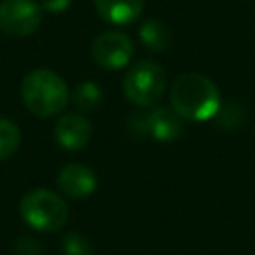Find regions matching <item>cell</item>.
Wrapping results in <instances>:
<instances>
[{"label": "cell", "instance_id": "1", "mask_svg": "<svg viewBox=\"0 0 255 255\" xmlns=\"http://www.w3.org/2000/svg\"><path fill=\"white\" fill-rule=\"evenodd\" d=\"M169 106L191 122H205L219 114V88L203 74H181L169 90Z\"/></svg>", "mask_w": 255, "mask_h": 255}, {"label": "cell", "instance_id": "2", "mask_svg": "<svg viewBox=\"0 0 255 255\" xmlns=\"http://www.w3.org/2000/svg\"><path fill=\"white\" fill-rule=\"evenodd\" d=\"M24 106L40 118H52L60 114L70 102V90L62 76L52 70H34L30 72L20 88Z\"/></svg>", "mask_w": 255, "mask_h": 255}, {"label": "cell", "instance_id": "3", "mask_svg": "<svg viewBox=\"0 0 255 255\" xmlns=\"http://www.w3.org/2000/svg\"><path fill=\"white\" fill-rule=\"evenodd\" d=\"M68 203L50 189H32L20 201L22 219L36 231H60L68 221Z\"/></svg>", "mask_w": 255, "mask_h": 255}, {"label": "cell", "instance_id": "4", "mask_svg": "<svg viewBox=\"0 0 255 255\" xmlns=\"http://www.w3.org/2000/svg\"><path fill=\"white\" fill-rule=\"evenodd\" d=\"M126 98L139 108H153L165 92V72L151 60L133 64L122 82Z\"/></svg>", "mask_w": 255, "mask_h": 255}, {"label": "cell", "instance_id": "5", "mask_svg": "<svg viewBox=\"0 0 255 255\" xmlns=\"http://www.w3.org/2000/svg\"><path fill=\"white\" fill-rule=\"evenodd\" d=\"M42 24V6L34 0H2L0 30L12 38H26Z\"/></svg>", "mask_w": 255, "mask_h": 255}, {"label": "cell", "instance_id": "6", "mask_svg": "<svg viewBox=\"0 0 255 255\" xmlns=\"http://www.w3.org/2000/svg\"><path fill=\"white\" fill-rule=\"evenodd\" d=\"M92 60L104 70H120L133 56V42L124 32H102L90 48Z\"/></svg>", "mask_w": 255, "mask_h": 255}, {"label": "cell", "instance_id": "7", "mask_svg": "<svg viewBox=\"0 0 255 255\" xmlns=\"http://www.w3.org/2000/svg\"><path fill=\"white\" fill-rule=\"evenodd\" d=\"M137 126L141 135H149L157 141H173L183 131V118L171 106H153L147 114L137 116Z\"/></svg>", "mask_w": 255, "mask_h": 255}, {"label": "cell", "instance_id": "8", "mask_svg": "<svg viewBox=\"0 0 255 255\" xmlns=\"http://www.w3.org/2000/svg\"><path fill=\"white\" fill-rule=\"evenodd\" d=\"M54 137L60 147L76 151L88 145L92 137V124L84 114H64L54 128Z\"/></svg>", "mask_w": 255, "mask_h": 255}, {"label": "cell", "instance_id": "9", "mask_svg": "<svg viewBox=\"0 0 255 255\" xmlns=\"http://www.w3.org/2000/svg\"><path fill=\"white\" fill-rule=\"evenodd\" d=\"M58 187L62 189L64 195L72 199H84L96 191L98 177L88 165L70 163L62 167V171L58 173Z\"/></svg>", "mask_w": 255, "mask_h": 255}, {"label": "cell", "instance_id": "10", "mask_svg": "<svg viewBox=\"0 0 255 255\" xmlns=\"http://www.w3.org/2000/svg\"><path fill=\"white\" fill-rule=\"evenodd\" d=\"M94 8L102 20L110 24H131L141 16L143 0H94Z\"/></svg>", "mask_w": 255, "mask_h": 255}, {"label": "cell", "instance_id": "11", "mask_svg": "<svg viewBox=\"0 0 255 255\" xmlns=\"http://www.w3.org/2000/svg\"><path fill=\"white\" fill-rule=\"evenodd\" d=\"M139 40L149 52H165L171 44V30L157 18H147L139 26Z\"/></svg>", "mask_w": 255, "mask_h": 255}, {"label": "cell", "instance_id": "12", "mask_svg": "<svg viewBox=\"0 0 255 255\" xmlns=\"http://www.w3.org/2000/svg\"><path fill=\"white\" fill-rule=\"evenodd\" d=\"M70 98H72L74 106L78 110H82V112H92V110L100 108V104L104 100L100 86L94 84V82H82V84H78L74 88V92H72Z\"/></svg>", "mask_w": 255, "mask_h": 255}, {"label": "cell", "instance_id": "13", "mask_svg": "<svg viewBox=\"0 0 255 255\" xmlns=\"http://www.w3.org/2000/svg\"><path fill=\"white\" fill-rule=\"evenodd\" d=\"M20 145V129L14 122L0 118V161L12 157Z\"/></svg>", "mask_w": 255, "mask_h": 255}, {"label": "cell", "instance_id": "14", "mask_svg": "<svg viewBox=\"0 0 255 255\" xmlns=\"http://www.w3.org/2000/svg\"><path fill=\"white\" fill-rule=\"evenodd\" d=\"M62 249L66 255H92V243L82 233H66L62 239Z\"/></svg>", "mask_w": 255, "mask_h": 255}, {"label": "cell", "instance_id": "15", "mask_svg": "<svg viewBox=\"0 0 255 255\" xmlns=\"http://www.w3.org/2000/svg\"><path fill=\"white\" fill-rule=\"evenodd\" d=\"M14 251L16 255H40V245L30 237H18Z\"/></svg>", "mask_w": 255, "mask_h": 255}, {"label": "cell", "instance_id": "16", "mask_svg": "<svg viewBox=\"0 0 255 255\" xmlns=\"http://www.w3.org/2000/svg\"><path fill=\"white\" fill-rule=\"evenodd\" d=\"M70 4H72V0H40L42 10L52 12V14H60V12L68 10Z\"/></svg>", "mask_w": 255, "mask_h": 255}]
</instances>
